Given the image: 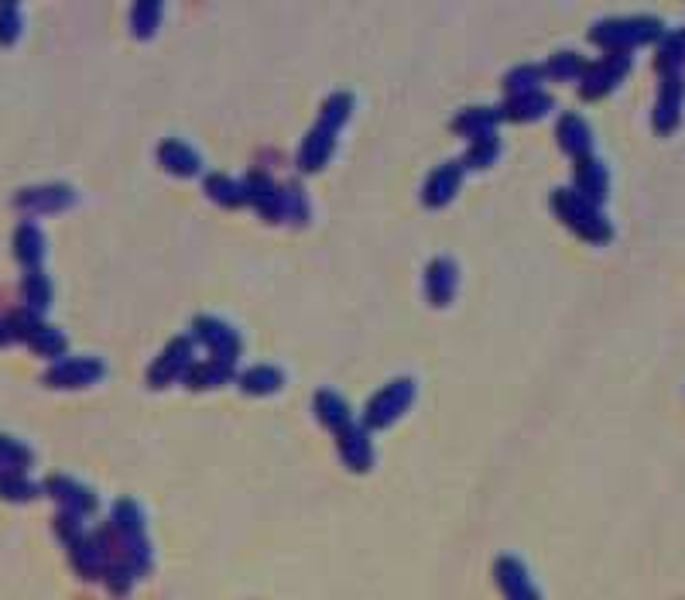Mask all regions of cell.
<instances>
[{
	"label": "cell",
	"mask_w": 685,
	"mask_h": 600,
	"mask_svg": "<svg viewBox=\"0 0 685 600\" xmlns=\"http://www.w3.org/2000/svg\"><path fill=\"white\" fill-rule=\"evenodd\" d=\"M45 491L62 504V511H72V515H79V518L93 515L96 504H100L90 487L79 484V480H72V477H66V474H52V477H48L45 480Z\"/></svg>",
	"instance_id": "11"
},
{
	"label": "cell",
	"mask_w": 685,
	"mask_h": 600,
	"mask_svg": "<svg viewBox=\"0 0 685 600\" xmlns=\"http://www.w3.org/2000/svg\"><path fill=\"white\" fill-rule=\"evenodd\" d=\"M158 162L168 175H175V179H192V175L203 172V158H199V151L182 138L161 141L158 144Z\"/></svg>",
	"instance_id": "13"
},
{
	"label": "cell",
	"mask_w": 685,
	"mask_h": 600,
	"mask_svg": "<svg viewBox=\"0 0 685 600\" xmlns=\"http://www.w3.org/2000/svg\"><path fill=\"white\" fill-rule=\"evenodd\" d=\"M21 38V7L0 4V45H14Z\"/></svg>",
	"instance_id": "37"
},
{
	"label": "cell",
	"mask_w": 685,
	"mask_h": 600,
	"mask_svg": "<svg viewBox=\"0 0 685 600\" xmlns=\"http://www.w3.org/2000/svg\"><path fill=\"white\" fill-rule=\"evenodd\" d=\"M463 172H466V168L459 165V162H446V165L435 168L429 179H425L422 203H425V206H432V210H442V206L453 203L459 186H463Z\"/></svg>",
	"instance_id": "14"
},
{
	"label": "cell",
	"mask_w": 685,
	"mask_h": 600,
	"mask_svg": "<svg viewBox=\"0 0 685 600\" xmlns=\"http://www.w3.org/2000/svg\"><path fill=\"white\" fill-rule=\"evenodd\" d=\"M38 491L42 487L38 484H31L28 477L24 474H0V498H7V501H31V498H38Z\"/></svg>",
	"instance_id": "36"
},
{
	"label": "cell",
	"mask_w": 685,
	"mask_h": 600,
	"mask_svg": "<svg viewBox=\"0 0 685 600\" xmlns=\"http://www.w3.org/2000/svg\"><path fill=\"white\" fill-rule=\"evenodd\" d=\"M196 340L192 336H175L165 350L155 357V364L148 367V384L151 388H168L175 381H185L189 367L196 364Z\"/></svg>",
	"instance_id": "5"
},
{
	"label": "cell",
	"mask_w": 685,
	"mask_h": 600,
	"mask_svg": "<svg viewBox=\"0 0 685 600\" xmlns=\"http://www.w3.org/2000/svg\"><path fill=\"white\" fill-rule=\"evenodd\" d=\"M576 192L583 199H590V203H596V206L607 199L610 175H607V168H603L600 158L586 155V158H579V162H576Z\"/></svg>",
	"instance_id": "19"
},
{
	"label": "cell",
	"mask_w": 685,
	"mask_h": 600,
	"mask_svg": "<svg viewBox=\"0 0 685 600\" xmlns=\"http://www.w3.org/2000/svg\"><path fill=\"white\" fill-rule=\"evenodd\" d=\"M14 203H18L24 213H62L76 203V192L69 186H62V182H48V186H28L24 192H18Z\"/></svg>",
	"instance_id": "10"
},
{
	"label": "cell",
	"mask_w": 685,
	"mask_h": 600,
	"mask_svg": "<svg viewBox=\"0 0 685 600\" xmlns=\"http://www.w3.org/2000/svg\"><path fill=\"white\" fill-rule=\"evenodd\" d=\"M497 124H501V107H466L463 114L453 120V131L470 141H480V138L497 134Z\"/></svg>",
	"instance_id": "20"
},
{
	"label": "cell",
	"mask_w": 685,
	"mask_h": 600,
	"mask_svg": "<svg viewBox=\"0 0 685 600\" xmlns=\"http://www.w3.org/2000/svg\"><path fill=\"white\" fill-rule=\"evenodd\" d=\"M161 14H165V4H158V0H141V4H134L131 7L134 38H141V42L155 38V31L161 28Z\"/></svg>",
	"instance_id": "29"
},
{
	"label": "cell",
	"mask_w": 685,
	"mask_h": 600,
	"mask_svg": "<svg viewBox=\"0 0 685 600\" xmlns=\"http://www.w3.org/2000/svg\"><path fill=\"white\" fill-rule=\"evenodd\" d=\"M497 583L504 587L507 600H538L535 583H531L525 563H521L518 556H501V559H497Z\"/></svg>",
	"instance_id": "18"
},
{
	"label": "cell",
	"mask_w": 685,
	"mask_h": 600,
	"mask_svg": "<svg viewBox=\"0 0 685 600\" xmlns=\"http://www.w3.org/2000/svg\"><path fill=\"white\" fill-rule=\"evenodd\" d=\"M192 340L209 347V357L223 360V364H237V357L244 354V340H240V333L233 330L230 323H223L220 316H196Z\"/></svg>",
	"instance_id": "6"
},
{
	"label": "cell",
	"mask_w": 685,
	"mask_h": 600,
	"mask_svg": "<svg viewBox=\"0 0 685 600\" xmlns=\"http://www.w3.org/2000/svg\"><path fill=\"white\" fill-rule=\"evenodd\" d=\"M14 258L21 261V268L42 271V261H45V234L31 220L21 223V227L14 230Z\"/></svg>",
	"instance_id": "21"
},
{
	"label": "cell",
	"mask_w": 685,
	"mask_h": 600,
	"mask_svg": "<svg viewBox=\"0 0 685 600\" xmlns=\"http://www.w3.org/2000/svg\"><path fill=\"white\" fill-rule=\"evenodd\" d=\"M459 288V268L453 258H432L429 268H425V295H429L432 306H449L456 299Z\"/></svg>",
	"instance_id": "15"
},
{
	"label": "cell",
	"mask_w": 685,
	"mask_h": 600,
	"mask_svg": "<svg viewBox=\"0 0 685 600\" xmlns=\"http://www.w3.org/2000/svg\"><path fill=\"white\" fill-rule=\"evenodd\" d=\"M203 189H206V196L213 199V203L227 206V210H237V206H247V189H244V179H233V175L213 172V175H206Z\"/></svg>",
	"instance_id": "25"
},
{
	"label": "cell",
	"mask_w": 685,
	"mask_h": 600,
	"mask_svg": "<svg viewBox=\"0 0 685 600\" xmlns=\"http://www.w3.org/2000/svg\"><path fill=\"white\" fill-rule=\"evenodd\" d=\"M237 384L247 395H274V391L285 388V371L274 364H254L244 374H237Z\"/></svg>",
	"instance_id": "24"
},
{
	"label": "cell",
	"mask_w": 685,
	"mask_h": 600,
	"mask_svg": "<svg viewBox=\"0 0 685 600\" xmlns=\"http://www.w3.org/2000/svg\"><path fill=\"white\" fill-rule=\"evenodd\" d=\"M28 347L35 350V354H42V357L62 360V357H66V350H69V340H66V333H62V330H55V326L42 323V326H38V333L28 340Z\"/></svg>",
	"instance_id": "34"
},
{
	"label": "cell",
	"mask_w": 685,
	"mask_h": 600,
	"mask_svg": "<svg viewBox=\"0 0 685 600\" xmlns=\"http://www.w3.org/2000/svg\"><path fill=\"white\" fill-rule=\"evenodd\" d=\"M545 79H555V83H566V79H583L586 72V59L579 52H555L552 59L542 66Z\"/></svg>",
	"instance_id": "30"
},
{
	"label": "cell",
	"mask_w": 685,
	"mask_h": 600,
	"mask_svg": "<svg viewBox=\"0 0 685 600\" xmlns=\"http://www.w3.org/2000/svg\"><path fill=\"white\" fill-rule=\"evenodd\" d=\"M685 62V31H672V35L662 38V48H658L655 66L665 72V76H679V66Z\"/></svg>",
	"instance_id": "35"
},
{
	"label": "cell",
	"mask_w": 685,
	"mask_h": 600,
	"mask_svg": "<svg viewBox=\"0 0 685 600\" xmlns=\"http://www.w3.org/2000/svg\"><path fill=\"white\" fill-rule=\"evenodd\" d=\"M21 295H24V309L42 316V312L52 306V282L45 278V271H28V275L21 278Z\"/></svg>",
	"instance_id": "28"
},
{
	"label": "cell",
	"mask_w": 685,
	"mask_h": 600,
	"mask_svg": "<svg viewBox=\"0 0 685 600\" xmlns=\"http://www.w3.org/2000/svg\"><path fill=\"white\" fill-rule=\"evenodd\" d=\"M244 189H247V206H254L264 220L285 223L281 220V186L271 179L268 172H257L254 168V172L244 179Z\"/></svg>",
	"instance_id": "12"
},
{
	"label": "cell",
	"mask_w": 685,
	"mask_h": 600,
	"mask_svg": "<svg viewBox=\"0 0 685 600\" xmlns=\"http://www.w3.org/2000/svg\"><path fill=\"white\" fill-rule=\"evenodd\" d=\"M552 210L572 230V234L590 240V244H607V240L614 237V227H610V220L600 213V206L590 203V199H583L576 189H555L552 192Z\"/></svg>",
	"instance_id": "2"
},
{
	"label": "cell",
	"mask_w": 685,
	"mask_h": 600,
	"mask_svg": "<svg viewBox=\"0 0 685 600\" xmlns=\"http://www.w3.org/2000/svg\"><path fill=\"white\" fill-rule=\"evenodd\" d=\"M103 374H107V364H103L100 357H62L45 371V384L48 388L76 391V388H90V384L103 381Z\"/></svg>",
	"instance_id": "7"
},
{
	"label": "cell",
	"mask_w": 685,
	"mask_h": 600,
	"mask_svg": "<svg viewBox=\"0 0 685 600\" xmlns=\"http://www.w3.org/2000/svg\"><path fill=\"white\" fill-rule=\"evenodd\" d=\"M552 96L548 93H525V96H507L501 107V120H538L552 110Z\"/></svg>",
	"instance_id": "26"
},
{
	"label": "cell",
	"mask_w": 685,
	"mask_h": 600,
	"mask_svg": "<svg viewBox=\"0 0 685 600\" xmlns=\"http://www.w3.org/2000/svg\"><path fill=\"white\" fill-rule=\"evenodd\" d=\"M353 117V93H333L326 96L319 110V120L312 124V131L305 134L302 148H298V168L302 172H322L333 158L336 144H340V131L346 120Z\"/></svg>",
	"instance_id": "1"
},
{
	"label": "cell",
	"mask_w": 685,
	"mask_h": 600,
	"mask_svg": "<svg viewBox=\"0 0 685 600\" xmlns=\"http://www.w3.org/2000/svg\"><path fill=\"white\" fill-rule=\"evenodd\" d=\"M501 134H490V138H480V141H470V148H466L463 155V168H490L501 158Z\"/></svg>",
	"instance_id": "33"
},
{
	"label": "cell",
	"mask_w": 685,
	"mask_h": 600,
	"mask_svg": "<svg viewBox=\"0 0 685 600\" xmlns=\"http://www.w3.org/2000/svg\"><path fill=\"white\" fill-rule=\"evenodd\" d=\"M555 138H559V148L572 155L579 162V158L593 155V134H590V124H586L579 114H562L559 124H555Z\"/></svg>",
	"instance_id": "17"
},
{
	"label": "cell",
	"mask_w": 685,
	"mask_h": 600,
	"mask_svg": "<svg viewBox=\"0 0 685 600\" xmlns=\"http://www.w3.org/2000/svg\"><path fill=\"white\" fill-rule=\"evenodd\" d=\"M11 340H14L11 326H7V319H0V347H4V343H11Z\"/></svg>",
	"instance_id": "38"
},
{
	"label": "cell",
	"mask_w": 685,
	"mask_h": 600,
	"mask_svg": "<svg viewBox=\"0 0 685 600\" xmlns=\"http://www.w3.org/2000/svg\"><path fill=\"white\" fill-rule=\"evenodd\" d=\"M309 216H312V203H309V192L302 189V182H285L281 186V220L305 227Z\"/></svg>",
	"instance_id": "27"
},
{
	"label": "cell",
	"mask_w": 685,
	"mask_h": 600,
	"mask_svg": "<svg viewBox=\"0 0 685 600\" xmlns=\"http://www.w3.org/2000/svg\"><path fill=\"white\" fill-rule=\"evenodd\" d=\"M35 463V456L24 443H18L14 436H4L0 432V470H7V474H24V470Z\"/></svg>",
	"instance_id": "31"
},
{
	"label": "cell",
	"mask_w": 685,
	"mask_h": 600,
	"mask_svg": "<svg viewBox=\"0 0 685 600\" xmlns=\"http://www.w3.org/2000/svg\"><path fill=\"white\" fill-rule=\"evenodd\" d=\"M0 474H4V470H0Z\"/></svg>",
	"instance_id": "39"
},
{
	"label": "cell",
	"mask_w": 685,
	"mask_h": 600,
	"mask_svg": "<svg viewBox=\"0 0 685 600\" xmlns=\"http://www.w3.org/2000/svg\"><path fill=\"white\" fill-rule=\"evenodd\" d=\"M411 402H415V381L394 378L391 384H384L381 391L370 395L364 408V429H388L391 422H398L408 412Z\"/></svg>",
	"instance_id": "4"
},
{
	"label": "cell",
	"mask_w": 685,
	"mask_h": 600,
	"mask_svg": "<svg viewBox=\"0 0 685 600\" xmlns=\"http://www.w3.org/2000/svg\"><path fill=\"white\" fill-rule=\"evenodd\" d=\"M237 378V371H233V364H223V360H203V364H192L189 374H185V384H189L192 391H209V388H223V384H230Z\"/></svg>",
	"instance_id": "23"
},
{
	"label": "cell",
	"mask_w": 685,
	"mask_h": 600,
	"mask_svg": "<svg viewBox=\"0 0 685 600\" xmlns=\"http://www.w3.org/2000/svg\"><path fill=\"white\" fill-rule=\"evenodd\" d=\"M336 446H340V456L350 470L364 474V470L374 467V439H370V429H364V422H350L336 432Z\"/></svg>",
	"instance_id": "9"
},
{
	"label": "cell",
	"mask_w": 685,
	"mask_h": 600,
	"mask_svg": "<svg viewBox=\"0 0 685 600\" xmlns=\"http://www.w3.org/2000/svg\"><path fill=\"white\" fill-rule=\"evenodd\" d=\"M682 100H685V83L679 76H665L662 90H658V107H655V131L672 134L682 117Z\"/></svg>",
	"instance_id": "16"
},
{
	"label": "cell",
	"mask_w": 685,
	"mask_h": 600,
	"mask_svg": "<svg viewBox=\"0 0 685 600\" xmlns=\"http://www.w3.org/2000/svg\"><path fill=\"white\" fill-rule=\"evenodd\" d=\"M545 83L542 66H518L504 76V90L507 96H525V93H538Z\"/></svg>",
	"instance_id": "32"
},
{
	"label": "cell",
	"mask_w": 685,
	"mask_h": 600,
	"mask_svg": "<svg viewBox=\"0 0 685 600\" xmlns=\"http://www.w3.org/2000/svg\"><path fill=\"white\" fill-rule=\"evenodd\" d=\"M312 412H316V419L322 422V426L333 429V432H340L343 426H350V422H353L346 398L340 395V391H333V388L316 391V398H312Z\"/></svg>",
	"instance_id": "22"
},
{
	"label": "cell",
	"mask_w": 685,
	"mask_h": 600,
	"mask_svg": "<svg viewBox=\"0 0 685 600\" xmlns=\"http://www.w3.org/2000/svg\"><path fill=\"white\" fill-rule=\"evenodd\" d=\"M662 38V21L658 18H607L590 28V42L607 48V52H624L631 55V48L651 45Z\"/></svg>",
	"instance_id": "3"
},
{
	"label": "cell",
	"mask_w": 685,
	"mask_h": 600,
	"mask_svg": "<svg viewBox=\"0 0 685 600\" xmlns=\"http://www.w3.org/2000/svg\"><path fill=\"white\" fill-rule=\"evenodd\" d=\"M627 69H631V55L624 52H607L600 62H593V66H586L583 79H579V93L586 96V100H596V96H607L620 79L627 76Z\"/></svg>",
	"instance_id": "8"
}]
</instances>
